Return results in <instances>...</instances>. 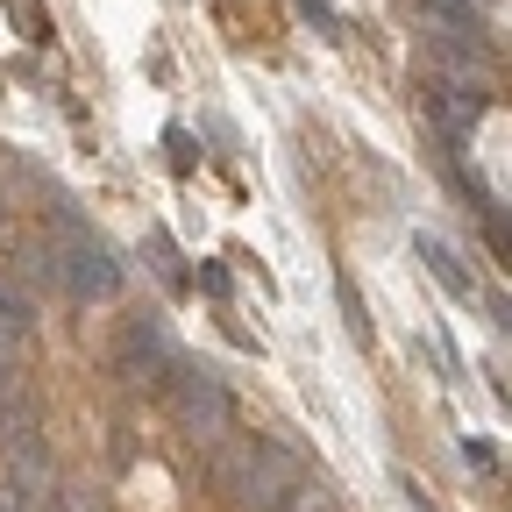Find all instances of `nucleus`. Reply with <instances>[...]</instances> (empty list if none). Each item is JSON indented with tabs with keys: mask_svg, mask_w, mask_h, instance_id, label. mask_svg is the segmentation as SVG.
Instances as JSON below:
<instances>
[{
	"mask_svg": "<svg viewBox=\"0 0 512 512\" xmlns=\"http://www.w3.org/2000/svg\"><path fill=\"white\" fill-rule=\"evenodd\" d=\"M214 484L235 512H285L306 484V463L292 456L285 441H264V434H249V441H221L214 448Z\"/></svg>",
	"mask_w": 512,
	"mask_h": 512,
	"instance_id": "nucleus-1",
	"label": "nucleus"
},
{
	"mask_svg": "<svg viewBox=\"0 0 512 512\" xmlns=\"http://www.w3.org/2000/svg\"><path fill=\"white\" fill-rule=\"evenodd\" d=\"M50 264H57V278H64V292L72 299H86V306H100V299H121V285H128V271H121V256L72 214V207H57V235H50Z\"/></svg>",
	"mask_w": 512,
	"mask_h": 512,
	"instance_id": "nucleus-2",
	"label": "nucleus"
},
{
	"mask_svg": "<svg viewBox=\"0 0 512 512\" xmlns=\"http://www.w3.org/2000/svg\"><path fill=\"white\" fill-rule=\"evenodd\" d=\"M171 413H178V427L200 441V448H221V441H228V420H235L221 377H214L207 363H178V377H171Z\"/></svg>",
	"mask_w": 512,
	"mask_h": 512,
	"instance_id": "nucleus-3",
	"label": "nucleus"
},
{
	"mask_svg": "<svg viewBox=\"0 0 512 512\" xmlns=\"http://www.w3.org/2000/svg\"><path fill=\"white\" fill-rule=\"evenodd\" d=\"M178 342H171V328L157 313H143V320H128L121 328V370L136 377V384H150V392H171V377H178Z\"/></svg>",
	"mask_w": 512,
	"mask_h": 512,
	"instance_id": "nucleus-4",
	"label": "nucleus"
},
{
	"mask_svg": "<svg viewBox=\"0 0 512 512\" xmlns=\"http://www.w3.org/2000/svg\"><path fill=\"white\" fill-rule=\"evenodd\" d=\"M420 114L441 128L448 143H463L470 128H477V114H484V93H470V86H448V79H427V86H420Z\"/></svg>",
	"mask_w": 512,
	"mask_h": 512,
	"instance_id": "nucleus-5",
	"label": "nucleus"
},
{
	"mask_svg": "<svg viewBox=\"0 0 512 512\" xmlns=\"http://www.w3.org/2000/svg\"><path fill=\"white\" fill-rule=\"evenodd\" d=\"M413 249H420V264L434 271V285H441L448 299H477V285H470V271H463V256L448 249L441 235H413Z\"/></svg>",
	"mask_w": 512,
	"mask_h": 512,
	"instance_id": "nucleus-6",
	"label": "nucleus"
},
{
	"mask_svg": "<svg viewBox=\"0 0 512 512\" xmlns=\"http://www.w3.org/2000/svg\"><path fill=\"white\" fill-rule=\"evenodd\" d=\"M0 8H8V22L29 36V43H50L57 29H50V8H43V0H0Z\"/></svg>",
	"mask_w": 512,
	"mask_h": 512,
	"instance_id": "nucleus-7",
	"label": "nucleus"
},
{
	"mask_svg": "<svg viewBox=\"0 0 512 512\" xmlns=\"http://www.w3.org/2000/svg\"><path fill=\"white\" fill-rule=\"evenodd\" d=\"M285 512H335V498H328V491H320V484L306 477V484H299V498H292Z\"/></svg>",
	"mask_w": 512,
	"mask_h": 512,
	"instance_id": "nucleus-8",
	"label": "nucleus"
},
{
	"mask_svg": "<svg viewBox=\"0 0 512 512\" xmlns=\"http://www.w3.org/2000/svg\"><path fill=\"white\" fill-rule=\"evenodd\" d=\"M342 313H349V335H356V342H370V320H363V299H356V285H342Z\"/></svg>",
	"mask_w": 512,
	"mask_h": 512,
	"instance_id": "nucleus-9",
	"label": "nucleus"
},
{
	"mask_svg": "<svg viewBox=\"0 0 512 512\" xmlns=\"http://www.w3.org/2000/svg\"><path fill=\"white\" fill-rule=\"evenodd\" d=\"M150 256H157V271H164V285H185V278H178V256H171V242H164V235H150Z\"/></svg>",
	"mask_w": 512,
	"mask_h": 512,
	"instance_id": "nucleus-10",
	"label": "nucleus"
},
{
	"mask_svg": "<svg viewBox=\"0 0 512 512\" xmlns=\"http://www.w3.org/2000/svg\"><path fill=\"white\" fill-rule=\"evenodd\" d=\"M164 150H171V171H192V136H185V128H171Z\"/></svg>",
	"mask_w": 512,
	"mask_h": 512,
	"instance_id": "nucleus-11",
	"label": "nucleus"
},
{
	"mask_svg": "<svg viewBox=\"0 0 512 512\" xmlns=\"http://www.w3.org/2000/svg\"><path fill=\"white\" fill-rule=\"evenodd\" d=\"M463 456H470L477 470H498V448H491V441H463Z\"/></svg>",
	"mask_w": 512,
	"mask_h": 512,
	"instance_id": "nucleus-12",
	"label": "nucleus"
},
{
	"mask_svg": "<svg viewBox=\"0 0 512 512\" xmlns=\"http://www.w3.org/2000/svg\"><path fill=\"white\" fill-rule=\"evenodd\" d=\"M200 285H207L214 299H228V271H221V264H207V271H200Z\"/></svg>",
	"mask_w": 512,
	"mask_h": 512,
	"instance_id": "nucleus-13",
	"label": "nucleus"
},
{
	"mask_svg": "<svg viewBox=\"0 0 512 512\" xmlns=\"http://www.w3.org/2000/svg\"><path fill=\"white\" fill-rule=\"evenodd\" d=\"M491 313H498V328L512 335V299H491Z\"/></svg>",
	"mask_w": 512,
	"mask_h": 512,
	"instance_id": "nucleus-14",
	"label": "nucleus"
},
{
	"mask_svg": "<svg viewBox=\"0 0 512 512\" xmlns=\"http://www.w3.org/2000/svg\"><path fill=\"white\" fill-rule=\"evenodd\" d=\"M50 512H93V505H79V498H50Z\"/></svg>",
	"mask_w": 512,
	"mask_h": 512,
	"instance_id": "nucleus-15",
	"label": "nucleus"
}]
</instances>
